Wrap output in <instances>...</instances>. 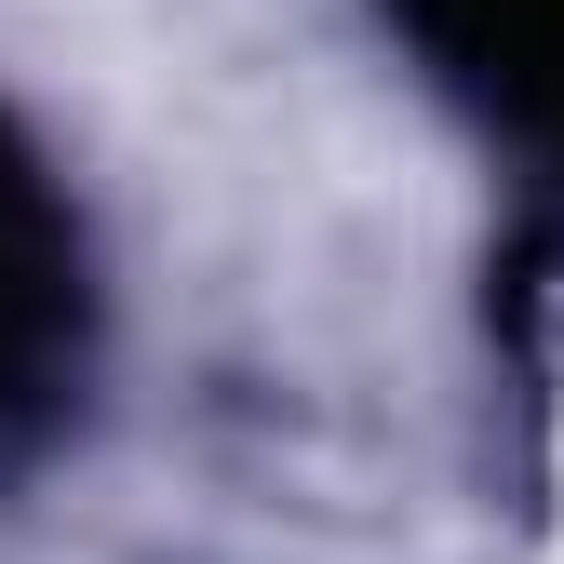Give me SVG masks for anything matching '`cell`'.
Listing matches in <instances>:
<instances>
[{"label": "cell", "instance_id": "cell-2", "mask_svg": "<svg viewBox=\"0 0 564 564\" xmlns=\"http://www.w3.org/2000/svg\"><path fill=\"white\" fill-rule=\"evenodd\" d=\"M431 82L564 188V0H390Z\"/></svg>", "mask_w": 564, "mask_h": 564}, {"label": "cell", "instance_id": "cell-1", "mask_svg": "<svg viewBox=\"0 0 564 564\" xmlns=\"http://www.w3.org/2000/svg\"><path fill=\"white\" fill-rule=\"evenodd\" d=\"M67 364H82V216L54 162L0 121V444L67 390Z\"/></svg>", "mask_w": 564, "mask_h": 564}]
</instances>
